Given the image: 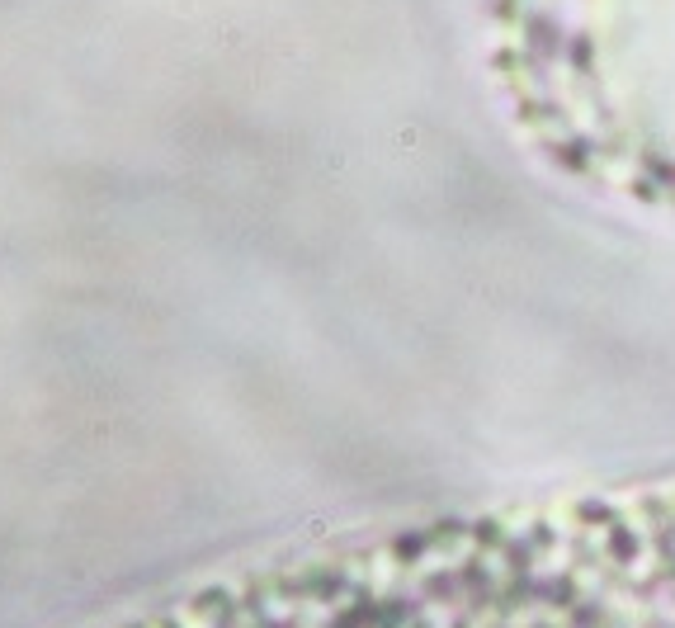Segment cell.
Wrapping results in <instances>:
<instances>
[{
    "mask_svg": "<svg viewBox=\"0 0 675 628\" xmlns=\"http://www.w3.org/2000/svg\"><path fill=\"white\" fill-rule=\"evenodd\" d=\"M576 628H675V472L566 491Z\"/></svg>",
    "mask_w": 675,
    "mask_h": 628,
    "instance_id": "obj_2",
    "label": "cell"
},
{
    "mask_svg": "<svg viewBox=\"0 0 675 628\" xmlns=\"http://www.w3.org/2000/svg\"><path fill=\"white\" fill-rule=\"evenodd\" d=\"M487 71L534 161L675 227V0H496Z\"/></svg>",
    "mask_w": 675,
    "mask_h": 628,
    "instance_id": "obj_1",
    "label": "cell"
}]
</instances>
